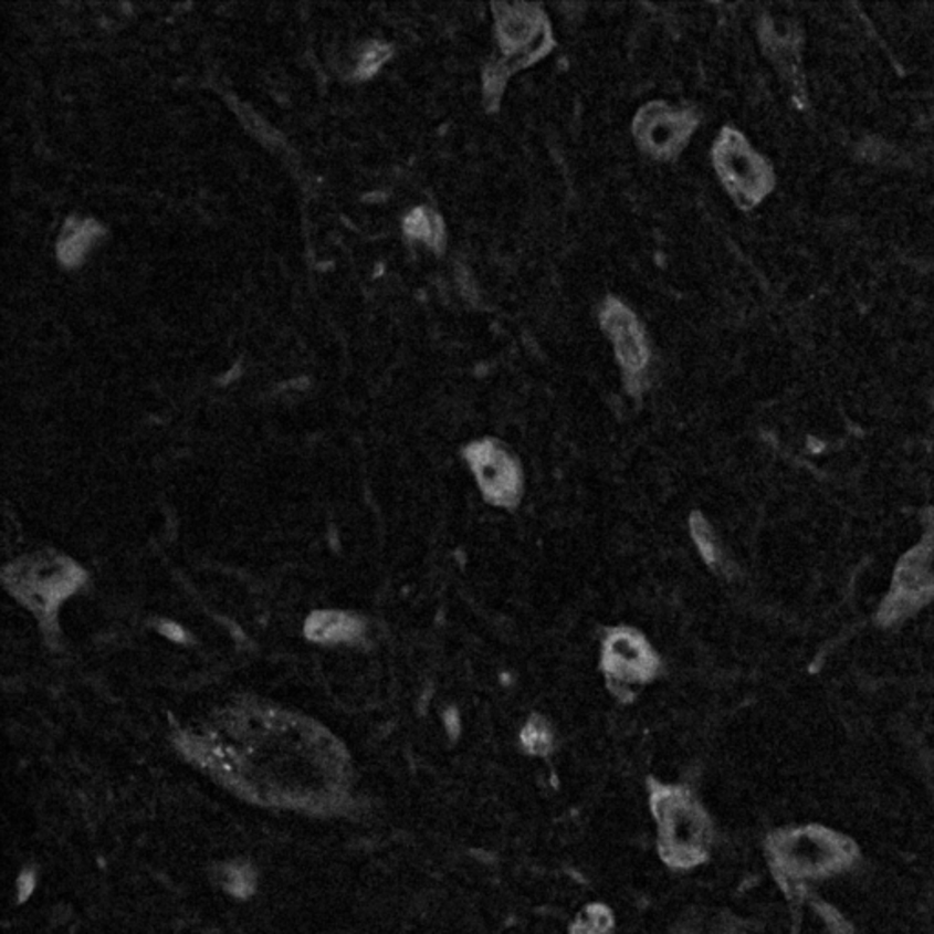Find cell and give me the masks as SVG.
Listing matches in <instances>:
<instances>
[{
	"instance_id": "277c9868",
	"label": "cell",
	"mask_w": 934,
	"mask_h": 934,
	"mask_svg": "<svg viewBox=\"0 0 934 934\" xmlns=\"http://www.w3.org/2000/svg\"><path fill=\"white\" fill-rule=\"evenodd\" d=\"M714 165L726 190L742 207L759 203L773 188V170L739 132H721L714 147Z\"/></svg>"
},
{
	"instance_id": "2e32d148",
	"label": "cell",
	"mask_w": 934,
	"mask_h": 934,
	"mask_svg": "<svg viewBox=\"0 0 934 934\" xmlns=\"http://www.w3.org/2000/svg\"><path fill=\"white\" fill-rule=\"evenodd\" d=\"M161 630L165 636L170 637V639H174V641H183L185 639V633L179 630V627L172 625V622H167V625H162Z\"/></svg>"
},
{
	"instance_id": "5bb4252c",
	"label": "cell",
	"mask_w": 934,
	"mask_h": 934,
	"mask_svg": "<svg viewBox=\"0 0 934 934\" xmlns=\"http://www.w3.org/2000/svg\"><path fill=\"white\" fill-rule=\"evenodd\" d=\"M611 914L600 905H591L580 914L574 934H610Z\"/></svg>"
},
{
	"instance_id": "7c38bea8",
	"label": "cell",
	"mask_w": 934,
	"mask_h": 934,
	"mask_svg": "<svg viewBox=\"0 0 934 934\" xmlns=\"http://www.w3.org/2000/svg\"><path fill=\"white\" fill-rule=\"evenodd\" d=\"M521 742H523L527 752L537 754V756H546L554 748V734H552L548 723L543 717L533 715L523 728Z\"/></svg>"
},
{
	"instance_id": "7a4b0ae2",
	"label": "cell",
	"mask_w": 934,
	"mask_h": 934,
	"mask_svg": "<svg viewBox=\"0 0 934 934\" xmlns=\"http://www.w3.org/2000/svg\"><path fill=\"white\" fill-rule=\"evenodd\" d=\"M6 585L42 621H52L57 606L84 583V571L57 555H38L6 569Z\"/></svg>"
},
{
	"instance_id": "3957f363",
	"label": "cell",
	"mask_w": 934,
	"mask_h": 934,
	"mask_svg": "<svg viewBox=\"0 0 934 934\" xmlns=\"http://www.w3.org/2000/svg\"><path fill=\"white\" fill-rule=\"evenodd\" d=\"M770 849L779 872L788 880L838 871L852 858V847L847 840L821 829L794 830L778 836Z\"/></svg>"
},
{
	"instance_id": "5b68a950",
	"label": "cell",
	"mask_w": 934,
	"mask_h": 934,
	"mask_svg": "<svg viewBox=\"0 0 934 934\" xmlns=\"http://www.w3.org/2000/svg\"><path fill=\"white\" fill-rule=\"evenodd\" d=\"M600 669L611 692L622 695L632 694L630 686L633 684L652 681L661 670V663L647 637L633 628L617 627L606 633Z\"/></svg>"
},
{
	"instance_id": "9a60e30c",
	"label": "cell",
	"mask_w": 934,
	"mask_h": 934,
	"mask_svg": "<svg viewBox=\"0 0 934 934\" xmlns=\"http://www.w3.org/2000/svg\"><path fill=\"white\" fill-rule=\"evenodd\" d=\"M389 53H391V50L386 44L372 42V44L366 48L364 55H361L356 74L360 75V77L375 74L376 70L380 69V64L389 57Z\"/></svg>"
},
{
	"instance_id": "30bf717a",
	"label": "cell",
	"mask_w": 934,
	"mask_h": 934,
	"mask_svg": "<svg viewBox=\"0 0 934 934\" xmlns=\"http://www.w3.org/2000/svg\"><path fill=\"white\" fill-rule=\"evenodd\" d=\"M101 227L95 221L69 220L63 235L59 241V258L66 265H77L83 260L84 252L92 245L95 235H99Z\"/></svg>"
},
{
	"instance_id": "8fae6325",
	"label": "cell",
	"mask_w": 934,
	"mask_h": 934,
	"mask_svg": "<svg viewBox=\"0 0 934 934\" xmlns=\"http://www.w3.org/2000/svg\"><path fill=\"white\" fill-rule=\"evenodd\" d=\"M406 232L409 235H414L418 240L426 241L428 245L434 246V249L444 245V224L440 221L439 216H434L429 210H412L408 220H406Z\"/></svg>"
},
{
	"instance_id": "6da1fadb",
	"label": "cell",
	"mask_w": 934,
	"mask_h": 934,
	"mask_svg": "<svg viewBox=\"0 0 934 934\" xmlns=\"http://www.w3.org/2000/svg\"><path fill=\"white\" fill-rule=\"evenodd\" d=\"M652 810L659 825V847L675 867H692L706 854L711 825L705 812L683 788H652Z\"/></svg>"
},
{
	"instance_id": "ba28073f",
	"label": "cell",
	"mask_w": 934,
	"mask_h": 934,
	"mask_svg": "<svg viewBox=\"0 0 934 934\" xmlns=\"http://www.w3.org/2000/svg\"><path fill=\"white\" fill-rule=\"evenodd\" d=\"M600 322L613 342L617 358L625 369V375L628 378H639V375L647 369L650 349L636 314L625 307L621 302L610 300L600 313Z\"/></svg>"
},
{
	"instance_id": "9c48e42d",
	"label": "cell",
	"mask_w": 934,
	"mask_h": 934,
	"mask_svg": "<svg viewBox=\"0 0 934 934\" xmlns=\"http://www.w3.org/2000/svg\"><path fill=\"white\" fill-rule=\"evenodd\" d=\"M364 632V625L344 611H318L305 625L308 639L318 642L353 641Z\"/></svg>"
},
{
	"instance_id": "4fadbf2b",
	"label": "cell",
	"mask_w": 934,
	"mask_h": 934,
	"mask_svg": "<svg viewBox=\"0 0 934 934\" xmlns=\"http://www.w3.org/2000/svg\"><path fill=\"white\" fill-rule=\"evenodd\" d=\"M690 532L694 538L695 546L700 549L701 557L706 560V564H717L720 560V548L715 543L714 533H712L711 524L706 523L705 517H701V513H694L690 518Z\"/></svg>"
},
{
	"instance_id": "52a82bcc",
	"label": "cell",
	"mask_w": 934,
	"mask_h": 934,
	"mask_svg": "<svg viewBox=\"0 0 934 934\" xmlns=\"http://www.w3.org/2000/svg\"><path fill=\"white\" fill-rule=\"evenodd\" d=\"M697 117L664 103H650L637 114L633 134L642 150L658 159H672L694 134Z\"/></svg>"
},
{
	"instance_id": "8992f818",
	"label": "cell",
	"mask_w": 934,
	"mask_h": 934,
	"mask_svg": "<svg viewBox=\"0 0 934 934\" xmlns=\"http://www.w3.org/2000/svg\"><path fill=\"white\" fill-rule=\"evenodd\" d=\"M482 495L493 506L515 507L523 495V470L501 442L484 439L464 449Z\"/></svg>"
}]
</instances>
